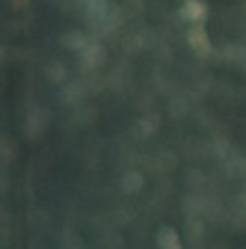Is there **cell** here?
I'll return each instance as SVG.
<instances>
[{
    "label": "cell",
    "mask_w": 246,
    "mask_h": 249,
    "mask_svg": "<svg viewBox=\"0 0 246 249\" xmlns=\"http://www.w3.org/2000/svg\"><path fill=\"white\" fill-rule=\"evenodd\" d=\"M187 42H190V48L196 51V53H211V42H208V33L202 30V24H190V30H187Z\"/></svg>",
    "instance_id": "obj_1"
},
{
    "label": "cell",
    "mask_w": 246,
    "mask_h": 249,
    "mask_svg": "<svg viewBox=\"0 0 246 249\" xmlns=\"http://www.w3.org/2000/svg\"><path fill=\"white\" fill-rule=\"evenodd\" d=\"M178 15H181V21H187V24H202L208 9H205V3H199V0H187V3L178 9Z\"/></svg>",
    "instance_id": "obj_2"
},
{
    "label": "cell",
    "mask_w": 246,
    "mask_h": 249,
    "mask_svg": "<svg viewBox=\"0 0 246 249\" xmlns=\"http://www.w3.org/2000/svg\"><path fill=\"white\" fill-rule=\"evenodd\" d=\"M160 249H181L178 246V234L172 229H160Z\"/></svg>",
    "instance_id": "obj_3"
},
{
    "label": "cell",
    "mask_w": 246,
    "mask_h": 249,
    "mask_svg": "<svg viewBox=\"0 0 246 249\" xmlns=\"http://www.w3.org/2000/svg\"><path fill=\"white\" fill-rule=\"evenodd\" d=\"M140 187H142V178L140 175H128L125 178V190H140Z\"/></svg>",
    "instance_id": "obj_4"
}]
</instances>
